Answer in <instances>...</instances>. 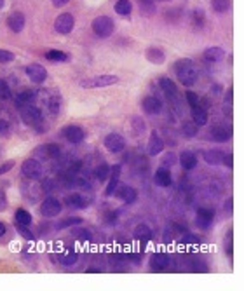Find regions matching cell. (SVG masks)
Here are the masks:
<instances>
[{
  "label": "cell",
  "instance_id": "1",
  "mask_svg": "<svg viewBox=\"0 0 244 291\" xmlns=\"http://www.w3.org/2000/svg\"><path fill=\"white\" fill-rule=\"evenodd\" d=\"M174 74H176L178 81H180L181 86L185 87H192L199 79V70L195 67V63L188 58H183V60H178L173 67Z\"/></svg>",
  "mask_w": 244,
  "mask_h": 291
},
{
  "label": "cell",
  "instance_id": "2",
  "mask_svg": "<svg viewBox=\"0 0 244 291\" xmlns=\"http://www.w3.org/2000/svg\"><path fill=\"white\" fill-rule=\"evenodd\" d=\"M91 28H93V32H94L96 37L107 39V37H110V35L114 34L115 23H114V20H112L110 16H98V18H94L93 20Z\"/></svg>",
  "mask_w": 244,
  "mask_h": 291
},
{
  "label": "cell",
  "instance_id": "3",
  "mask_svg": "<svg viewBox=\"0 0 244 291\" xmlns=\"http://www.w3.org/2000/svg\"><path fill=\"white\" fill-rule=\"evenodd\" d=\"M117 82H119L117 75H98V77L86 79V81H82L81 87H84V89H96V87L114 86V84H117Z\"/></svg>",
  "mask_w": 244,
  "mask_h": 291
},
{
  "label": "cell",
  "instance_id": "4",
  "mask_svg": "<svg viewBox=\"0 0 244 291\" xmlns=\"http://www.w3.org/2000/svg\"><path fill=\"white\" fill-rule=\"evenodd\" d=\"M21 174H23L27 180H39L42 176V164L37 159L30 157L21 164Z\"/></svg>",
  "mask_w": 244,
  "mask_h": 291
},
{
  "label": "cell",
  "instance_id": "5",
  "mask_svg": "<svg viewBox=\"0 0 244 291\" xmlns=\"http://www.w3.org/2000/svg\"><path fill=\"white\" fill-rule=\"evenodd\" d=\"M75 27V18L70 13H63L54 20V30L60 35H68Z\"/></svg>",
  "mask_w": 244,
  "mask_h": 291
},
{
  "label": "cell",
  "instance_id": "6",
  "mask_svg": "<svg viewBox=\"0 0 244 291\" xmlns=\"http://www.w3.org/2000/svg\"><path fill=\"white\" fill-rule=\"evenodd\" d=\"M21 119L27 126H37L42 121V110L37 108L35 105H27V107H21Z\"/></svg>",
  "mask_w": 244,
  "mask_h": 291
},
{
  "label": "cell",
  "instance_id": "7",
  "mask_svg": "<svg viewBox=\"0 0 244 291\" xmlns=\"http://www.w3.org/2000/svg\"><path fill=\"white\" fill-rule=\"evenodd\" d=\"M103 145L108 152H112V154H121L124 148H126V138L119 133H110L105 136Z\"/></svg>",
  "mask_w": 244,
  "mask_h": 291
},
{
  "label": "cell",
  "instance_id": "8",
  "mask_svg": "<svg viewBox=\"0 0 244 291\" xmlns=\"http://www.w3.org/2000/svg\"><path fill=\"white\" fill-rule=\"evenodd\" d=\"M61 213V202L56 197H46L41 204V214L46 218H54Z\"/></svg>",
  "mask_w": 244,
  "mask_h": 291
},
{
  "label": "cell",
  "instance_id": "9",
  "mask_svg": "<svg viewBox=\"0 0 244 291\" xmlns=\"http://www.w3.org/2000/svg\"><path fill=\"white\" fill-rule=\"evenodd\" d=\"M141 108L145 114L148 115H157L162 112V100L157 96H145L141 100Z\"/></svg>",
  "mask_w": 244,
  "mask_h": 291
},
{
  "label": "cell",
  "instance_id": "10",
  "mask_svg": "<svg viewBox=\"0 0 244 291\" xmlns=\"http://www.w3.org/2000/svg\"><path fill=\"white\" fill-rule=\"evenodd\" d=\"M27 75H28V79H30L34 84H44L46 82V79H47V72H46V68L42 67V65H39V63H32V65H28L27 67Z\"/></svg>",
  "mask_w": 244,
  "mask_h": 291
},
{
  "label": "cell",
  "instance_id": "11",
  "mask_svg": "<svg viewBox=\"0 0 244 291\" xmlns=\"http://www.w3.org/2000/svg\"><path fill=\"white\" fill-rule=\"evenodd\" d=\"M214 220V211L213 209H207V208H199L197 214H195V223H197L199 228L202 230H207L211 227Z\"/></svg>",
  "mask_w": 244,
  "mask_h": 291
},
{
  "label": "cell",
  "instance_id": "12",
  "mask_svg": "<svg viewBox=\"0 0 244 291\" xmlns=\"http://www.w3.org/2000/svg\"><path fill=\"white\" fill-rule=\"evenodd\" d=\"M171 263V258L167 253H162V251H159V253H154L150 258V268L154 272H161V270H166L167 267H169Z\"/></svg>",
  "mask_w": 244,
  "mask_h": 291
},
{
  "label": "cell",
  "instance_id": "13",
  "mask_svg": "<svg viewBox=\"0 0 244 291\" xmlns=\"http://www.w3.org/2000/svg\"><path fill=\"white\" fill-rule=\"evenodd\" d=\"M209 136L213 138L214 141H218V143H227L228 140L232 138V127L228 126H213L209 129Z\"/></svg>",
  "mask_w": 244,
  "mask_h": 291
},
{
  "label": "cell",
  "instance_id": "14",
  "mask_svg": "<svg viewBox=\"0 0 244 291\" xmlns=\"http://www.w3.org/2000/svg\"><path fill=\"white\" fill-rule=\"evenodd\" d=\"M63 136L67 138V141L77 145V143H81V141H84V138H86V133H84V129H82L81 126L70 124V126H67L63 129Z\"/></svg>",
  "mask_w": 244,
  "mask_h": 291
},
{
  "label": "cell",
  "instance_id": "15",
  "mask_svg": "<svg viewBox=\"0 0 244 291\" xmlns=\"http://www.w3.org/2000/svg\"><path fill=\"white\" fill-rule=\"evenodd\" d=\"M148 155L155 157V155H161L164 152V140L159 136L157 131H152L150 133V140H148V147H147Z\"/></svg>",
  "mask_w": 244,
  "mask_h": 291
},
{
  "label": "cell",
  "instance_id": "16",
  "mask_svg": "<svg viewBox=\"0 0 244 291\" xmlns=\"http://www.w3.org/2000/svg\"><path fill=\"white\" fill-rule=\"evenodd\" d=\"M121 173H122V167L121 164L117 166H110V180H108L107 183V188H105V195H114L115 188L119 187V183H121Z\"/></svg>",
  "mask_w": 244,
  "mask_h": 291
},
{
  "label": "cell",
  "instance_id": "17",
  "mask_svg": "<svg viewBox=\"0 0 244 291\" xmlns=\"http://www.w3.org/2000/svg\"><path fill=\"white\" fill-rule=\"evenodd\" d=\"M114 194L117 195L122 202H126V204H133V202L138 199V190L134 187H129V185H122L121 188L117 187Z\"/></svg>",
  "mask_w": 244,
  "mask_h": 291
},
{
  "label": "cell",
  "instance_id": "18",
  "mask_svg": "<svg viewBox=\"0 0 244 291\" xmlns=\"http://www.w3.org/2000/svg\"><path fill=\"white\" fill-rule=\"evenodd\" d=\"M35 155L42 154L41 157H49V159H60L61 157V148L60 145L56 143H49V145H44V147H37L34 150Z\"/></svg>",
  "mask_w": 244,
  "mask_h": 291
},
{
  "label": "cell",
  "instance_id": "19",
  "mask_svg": "<svg viewBox=\"0 0 244 291\" xmlns=\"http://www.w3.org/2000/svg\"><path fill=\"white\" fill-rule=\"evenodd\" d=\"M25 23H27V20H25L23 13H13L9 18H7V27H9V30L14 32V34L23 32Z\"/></svg>",
  "mask_w": 244,
  "mask_h": 291
},
{
  "label": "cell",
  "instance_id": "20",
  "mask_svg": "<svg viewBox=\"0 0 244 291\" xmlns=\"http://www.w3.org/2000/svg\"><path fill=\"white\" fill-rule=\"evenodd\" d=\"M178 162H180L185 171H192L197 167V155L192 150H183L180 154V157H178Z\"/></svg>",
  "mask_w": 244,
  "mask_h": 291
},
{
  "label": "cell",
  "instance_id": "21",
  "mask_svg": "<svg viewBox=\"0 0 244 291\" xmlns=\"http://www.w3.org/2000/svg\"><path fill=\"white\" fill-rule=\"evenodd\" d=\"M133 237L136 239L138 242H141V244H147V242L152 241V228L145 223L136 225L133 230Z\"/></svg>",
  "mask_w": 244,
  "mask_h": 291
},
{
  "label": "cell",
  "instance_id": "22",
  "mask_svg": "<svg viewBox=\"0 0 244 291\" xmlns=\"http://www.w3.org/2000/svg\"><path fill=\"white\" fill-rule=\"evenodd\" d=\"M154 181H155L157 187L166 188V187H169V185L173 183V176H171V173H169L167 167H159V169L155 171V174H154Z\"/></svg>",
  "mask_w": 244,
  "mask_h": 291
},
{
  "label": "cell",
  "instance_id": "23",
  "mask_svg": "<svg viewBox=\"0 0 244 291\" xmlns=\"http://www.w3.org/2000/svg\"><path fill=\"white\" fill-rule=\"evenodd\" d=\"M225 152L218 150V148H209V150L204 152V161L209 166H221L223 164Z\"/></svg>",
  "mask_w": 244,
  "mask_h": 291
},
{
  "label": "cell",
  "instance_id": "24",
  "mask_svg": "<svg viewBox=\"0 0 244 291\" xmlns=\"http://www.w3.org/2000/svg\"><path fill=\"white\" fill-rule=\"evenodd\" d=\"M159 86H161L162 93L166 94V98H169V100H174V98L178 96L176 84L171 81L169 77H161V79H159Z\"/></svg>",
  "mask_w": 244,
  "mask_h": 291
},
{
  "label": "cell",
  "instance_id": "25",
  "mask_svg": "<svg viewBox=\"0 0 244 291\" xmlns=\"http://www.w3.org/2000/svg\"><path fill=\"white\" fill-rule=\"evenodd\" d=\"M145 58L154 65H162L164 61H166V54H164V51L161 47H148V49L145 51Z\"/></svg>",
  "mask_w": 244,
  "mask_h": 291
},
{
  "label": "cell",
  "instance_id": "26",
  "mask_svg": "<svg viewBox=\"0 0 244 291\" xmlns=\"http://www.w3.org/2000/svg\"><path fill=\"white\" fill-rule=\"evenodd\" d=\"M49 94H51V96H46V94H44V98H46V100H42V101L46 103V107L49 108L51 114L56 115L58 112H60V108H61V96L58 93H53V91H51Z\"/></svg>",
  "mask_w": 244,
  "mask_h": 291
},
{
  "label": "cell",
  "instance_id": "27",
  "mask_svg": "<svg viewBox=\"0 0 244 291\" xmlns=\"http://www.w3.org/2000/svg\"><path fill=\"white\" fill-rule=\"evenodd\" d=\"M202 56L207 63H218V61H221L225 58V51L221 47H207Z\"/></svg>",
  "mask_w": 244,
  "mask_h": 291
},
{
  "label": "cell",
  "instance_id": "28",
  "mask_svg": "<svg viewBox=\"0 0 244 291\" xmlns=\"http://www.w3.org/2000/svg\"><path fill=\"white\" fill-rule=\"evenodd\" d=\"M65 202H67L68 208H74V209H84L87 206V201L82 194H68L65 197Z\"/></svg>",
  "mask_w": 244,
  "mask_h": 291
},
{
  "label": "cell",
  "instance_id": "29",
  "mask_svg": "<svg viewBox=\"0 0 244 291\" xmlns=\"http://www.w3.org/2000/svg\"><path fill=\"white\" fill-rule=\"evenodd\" d=\"M72 235H74V237L77 239V241H81V242L93 241V232H91L87 227H82V223L75 225V227L72 228Z\"/></svg>",
  "mask_w": 244,
  "mask_h": 291
},
{
  "label": "cell",
  "instance_id": "30",
  "mask_svg": "<svg viewBox=\"0 0 244 291\" xmlns=\"http://www.w3.org/2000/svg\"><path fill=\"white\" fill-rule=\"evenodd\" d=\"M192 122L194 124H197L199 127H202V126H206L207 124V112H206V108L204 107H194L192 108Z\"/></svg>",
  "mask_w": 244,
  "mask_h": 291
},
{
  "label": "cell",
  "instance_id": "31",
  "mask_svg": "<svg viewBox=\"0 0 244 291\" xmlns=\"http://www.w3.org/2000/svg\"><path fill=\"white\" fill-rule=\"evenodd\" d=\"M35 98H37V94L34 93V91H30V89H27V91H21L20 94L16 96V105L18 107H27V105H34V101H35Z\"/></svg>",
  "mask_w": 244,
  "mask_h": 291
},
{
  "label": "cell",
  "instance_id": "32",
  "mask_svg": "<svg viewBox=\"0 0 244 291\" xmlns=\"http://www.w3.org/2000/svg\"><path fill=\"white\" fill-rule=\"evenodd\" d=\"M77 260H79V254H77V251H75L74 248H65L63 251H61V254H60V263H63V265H74V263H77Z\"/></svg>",
  "mask_w": 244,
  "mask_h": 291
},
{
  "label": "cell",
  "instance_id": "33",
  "mask_svg": "<svg viewBox=\"0 0 244 291\" xmlns=\"http://www.w3.org/2000/svg\"><path fill=\"white\" fill-rule=\"evenodd\" d=\"M46 58L49 61H54V63H67L70 60V56L65 51H60V49H49L46 53Z\"/></svg>",
  "mask_w": 244,
  "mask_h": 291
},
{
  "label": "cell",
  "instance_id": "34",
  "mask_svg": "<svg viewBox=\"0 0 244 291\" xmlns=\"http://www.w3.org/2000/svg\"><path fill=\"white\" fill-rule=\"evenodd\" d=\"M114 7H115V13H117L119 16H129V14L133 13V2H131V0H117Z\"/></svg>",
  "mask_w": 244,
  "mask_h": 291
},
{
  "label": "cell",
  "instance_id": "35",
  "mask_svg": "<svg viewBox=\"0 0 244 291\" xmlns=\"http://www.w3.org/2000/svg\"><path fill=\"white\" fill-rule=\"evenodd\" d=\"M14 221H16V225H27V227H30L32 214L28 213L27 209L20 208V209H16V213H14Z\"/></svg>",
  "mask_w": 244,
  "mask_h": 291
},
{
  "label": "cell",
  "instance_id": "36",
  "mask_svg": "<svg viewBox=\"0 0 244 291\" xmlns=\"http://www.w3.org/2000/svg\"><path fill=\"white\" fill-rule=\"evenodd\" d=\"M211 7L214 13L225 14L232 7V0H211Z\"/></svg>",
  "mask_w": 244,
  "mask_h": 291
},
{
  "label": "cell",
  "instance_id": "37",
  "mask_svg": "<svg viewBox=\"0 0 244 291\" xmlns=\"http://www.w3.org/2000/svg\"><path fill=\"white\" fill-rule=\"evenodd\" d=\"M84 223V220L81 216H68V218H65V220H60L56 223V228L58 230H63V228H68V227H72V225H81Z\"/></svg>",
  "mask_w": 244,
  "mask_h": 291
},
{
  "label": "cell",
  "instance_id": "38",
  "mask_svg": "<svg viewBox=\"0 0 244 291\" xmlns=\"http://www.w3.org/2000/svg\"><path fill=\"white\" fill-rule=\"evenodd\" d=\"M94 176H96L98 181L103 183V181L108 180V176H110V166H108L107 162H101V164L96 167V171H94Z\"/></svg>",
  "mask_w": 244,
  "mask_h": 291
},
{
  "label": "cell",
  "instance_id": "39",
  "mask_svg": "<svg viewBox=\"0 0 244 291\" xmlns=\"http://www.w3.org/2000/svg\"><path fill=\"white\" fill-rule=\"evenodd\" d=\"M204 21H206V13H204L202 9H195L194 13H192V25L201 30L204 27Z\"/></svg>",
  "mask_w": 244,
  "mask_h": 291
},
{
  "label": "cell",
  "instance_id": "40",
  "mask_svg": "<svg viewBox=\"0 0 244 291\" xmlns=\"http://www.w3.org/2000/svg\"><path fill=\"white\" fill-rule=\"evenodd\" d=\"M197 131H199V126L194 124V122H185L183 127H181V133L187 138H194L197 134Z\"/></svg>",
  "mask_w": 244,
  "mask_h": 291
},
{
  "label": "cell",
  "instance_id": "41",
  "mask_svg": "<svg viewBox=\"0 0 244 291\" xmlns=\"http://www.w3.org/2000/svg\"><path fill=\"white\" fill-rule=\"evenodd\" d=\"M185 100H187V103L190 105V108L201 105V98H199V94H195L194 91H187V93H185Z\"/></svg>",
  "mask_w": 244,
  "mask_h": 291
},
{
  "label": "cell",
  "instance_id": "42",
  "mask_svg": "<svg viewBox=\"0 0 244 291\" xmlns=\"http://www.w3.org/2000/svg\"><path fill=\"white\" fill-rule=\"evenodd\" d=\"M11 96H13V94H11V87L7 86V82L6 81H2V79H0V100H11Z\"/></svg>",
  "mask_w": 244,
  "mask_h": 291
},
{
  "label": "cell",
  "instance_id": "43",
  "mask_svg": "<svg viewBox=\"0 0 244 291\" xmlns=\"http://www.w3.org/2000/svg\"><path fill=\"white\" fill-rule=\"evenodd\" d=\"M178 162V157L176 155L173 154V152H167L166 155L161 159V164H162V167H167V166H174Z\"/></svg>",
  "mask_w": 244,
  "mask_h": 291
},
{
  "label": "cell",
  "instance_id": "44",
  "mask_svg": "<svg viewBox=\"0 0 244 291\" xmlns=\"http://www.w3.org/2000/svg\"><path fill=\"white\" fill-rule=\"evenodd\" d=\"M16 228H18V232L27 239V241H32V239H34V234H32L30 227H27V225H16Z\"/></svg>",
  "mask_w": 244,
  "mask_h": 291
},
{
  "label": "cell",
  "instance_id": "45",
  "mask_svg": "<svg viewBox=\"0 0 244 291\" xmlns=\"http://www.w3.org/2000/svg\"><path fill=\"white\" fill-rule=\"evenodd\" d=\"M14 61V53L7 49H0V63H11Z\"/></svg>",
  "mask_w": 244,
  "mask_h": 291
},
{
  "label": "cell",
  "instance_id": "46",
  "mask_svg": "<svg viewBox=\"0 0 244 291\" xmlns=\"http://www.w3.org/2000/svg\"><path fill=\"white\" fill-rule=\"evenodd\" d=\"M11 134V124L6 119H0V136H9Z\"/></svg>",
  "mask_w": 244,
  "mask_h": 291
},
{
  "label": "cell",
  "instance_id": "47",
  "mask_svg": "<svg viewBox=\"0 0 244 291\" xmlns=\"http://www.w3.org/2000/svg\"><path fill=\"white\" fill-rule=\"evenodd\" d=\"M7 206H9L7 195H6V192H4V188H0V213H4V211L7 209Z\"/></svg>",
  "mask_w": 244,
  "mask_h": 291
},
{
  "label": "cell",
  "instance_id": "48",
  "mask_svg": "<svg viewBox=\"0 0 244 291\" xmlns=\"http://www.w3.org/2000/svg\"><path fill=\"white\" fill-rule=\"evenodd\" d=\"M14 164H16L14 161H6L4 164H0V176H2V174H6V173H9V171L14 167Z\"/></svg>",
  "mask_w": 244,
  "mask_h": 291
},
{
  "label": "cell",
  "instance_id": "49",
  "mask_svg": "<svg viewBox=\"0 0 244 291\" xmlns=\"http://www.w3.org/2000/svg\"><path fill=\"white\" fill-rule=\"evenodd\" d=\"M133 124H134V129H136V133H143V131H145V122L141 121L140 117H133Z\"/></svg>",
  "mask_w": 244,
  "mask_h": 291
},
{
  "label": "cell",
  "instance_id": "50",
  "mask_svg": "<svg viewBox=\"0 0 244 291\" xmlns=\"http://www.w3.org/2000/svg\"><path fill=\"white\" fill-rule=\"evenodd\" d=\"M192 270L194 272H197V270H201V272H207V267H206V263L201 260H195L194 263H192Z\"/></svg>",
  "mask_w": 244,
  "mask_h": 291
},
{
  "label": "cell",
  "instance_id": "51",
  "mask_svg": "<svg viewBox=\"0 0 244 291\" xmlns=\"http://www.w3.org/2000/svg\"><path fill=\"white\" fill-rule=\"evenodd\" d=\"M221 166H227L228 169H232V167H234V159H232V154H225L223 164H221Z\"/></svg>",
  "mask_w": 244,
  "mask_h": 291
},
{
  "label": "cell",
  "instance_id": "52",
  "mask_svg": "<svg viewBox=\"0 0 244 291\" xmlns=\"http://www.w3.org/2000/svg\"><path fill=\"white\" fill-rule=\"evenodd\" d=\"M54 188V181L53 180H44L42 181V190L44 192H51Z\"/></svg>",
  "mask_w": 244,
  "mask_h": 291
},
{
  "label": "cell",
  "instance_id": "53",
  "mask_svg": "<svg viewBox=\"0 0 244 291\" xmlns=\"http://www.w3.org/2000/svg\"><path fill=\"white\" fill-rule=\"evenodd\" d=\"M140 2V6H141V11L145 9V7H148L150 11H154V0H138Z\"/></svg>",
  "mask_w": 244,
  "mask_h": 291
},
{
  "label": "cell",
  "instance_id": "54",
  "mask_svg": "<svg viewBox=\"0 0 244 291\" xmlns=\"http://www.w3.org/2000/svg\"><path fill=\"white\" fill-rule=\"evenodd\" d=\"M183 242H187V244H197L199 239L195 235H187V237H183Z\"/></svg>",
  "mask_w": 244,
  "mask_h": 291
},
{
  "label": "cell",
  "instance_id": "55",
  "mask_svg": "<svg viewBox=\"0 0 244 291\" xmlns=\"http://www.w3.org/2000/svg\"><path fill=\"white\" fill-rule=\"evenodd\" d=\"M114 220H117V211H110L107 216V221L108 223H114Z\"/></svg>",
  "mask_w": 244,
  "mask_h": 291
},
{
  "label": "cell",
  "instance_id": "56",
  "mask_svg": "<svg viewBox=\"0 0 244 291\" xmlns=\"http://www.w3.org/2000/svg\"><path fill=\"white\" fill-rule=\"evenodd\" d=\"M68 2H70V0H53V6L54 7H63V6H67Z\"/></svg>",
  "mask_w": 244,
  "mask_h": 291
},
{
  "label": "cell",
  "instance_id": "57",
  "mask_svg": "<svg viewBox=\"0 0 244 291\" xmlns=\"http://www.w3.org/2000/svg\"><path fill=\"white\" fill-rule=\"evenodd\" d=\"M6 232H7L6 223H4V221H0V237H4V235H6Z\"/></svg>",
  "mask_w": 244,
  "mask_h": 291
},
{
  "label": "cell",
  "instance_id": "58",
  "mask_svg": "<svg viewBox=\"0 0 244 291\" xmlns=\"http://www.w3.org/2000/svg\"><path fill=\"white\" fill-rule=\"evenodd\" d=\"M232 96H234V89H232V87H228V91H227V101H228V103H232Z\"/></svg>",
  "mask_w": 244,
  "mask_h": 291
},
{
  "label": "cell",
  "instance_id": "59",
  "mask_svg": "<svg viewBox=\"0 0 244 291\" xmlns=\"http://www.w3.org/2000/svg\"><path fill=\"white\" fill-rule=\"evenodd\" d=\"M4 6H6V0H0V9H4Z\"/></svg>",
  "mask_w": 244,
  "mask_h": 291
},
{
  "label": "cell",
  "instance_id": "60",
  "mask_svg": "<svg viewBox=\"0 0 244 291\" xmlns=\"http://www.w3.org/2000/svg\"><path fill=\"white\" fill-rule=\"evenodd\" d=\"M154 2H173V0H154Z\"/></svg>",
  "mask_w": 244,
  "mask_h": 291
}]
</instances>
